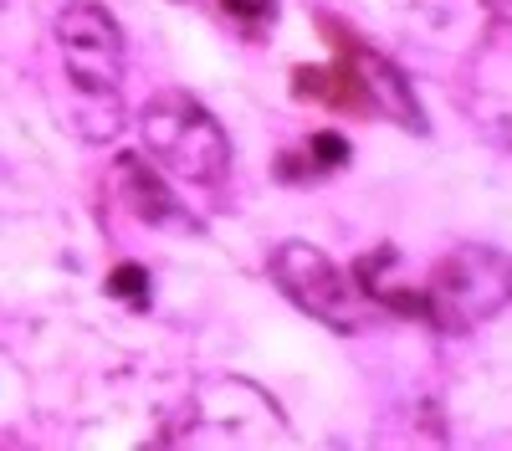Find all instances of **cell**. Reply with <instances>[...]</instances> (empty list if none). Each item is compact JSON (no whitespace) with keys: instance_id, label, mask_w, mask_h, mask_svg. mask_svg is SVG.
Returning <instances> with one entry per match:
<instances>
[{"instance_id":"obj_5","label":"cell","mask_w":512,"mask_h":451,"mask_svg":"<svg viewBox=\"0 0 512 451\" xmlns=\"http://www.w3.org/2000/svg\"><path fill=\"white\" fill-rule=\"evenodd\" d=\"M292 88L308 103H328V108H344V113H379L364 72L354 67V57H344L338 67H297Z\"/></svg>"},{"instance_id":"obj_6","label":"cell","mask_w":512,"mask_h":451,"mask_svg":"<svg viewBox=\"0 0 512 451\" xmlns=\"http://www.w3.org/2000/svg\"><path fill=\"white\" fill-rule=\"evenodd\" d=\"M344 57H354V67L364 72L369 82V93H374V108L379 113H390V118H405L410 129H420V108L410 103V88H405V77L390 67V62H379L374 52H364L359 41H344Z\"/></svg>"},{"instance_id":"obj_1","label":"cell","mask_w":512,"mask_h":451,"mask_svg":"<svg viewBox=\"0 0 512 451\" xmlns=\"http://www.w3.org/2000/svg\"><path fill=\"white\" fill-rule=\"evenodd\" d=\"M144 139L164 170H175L180 180H195V185H216L231 164L226 129L180 88L159 93L144 108Z\"/></svg>"},{"instance_id":"obj_7","label":"cell","mask_w":512,"mask_h":451,"mask_svg":"<svg viewBox=\"0 0 512 451\" xmlns=\"http://www.w3.org/2000/svg\"><path fill=\"white\" fill-rule=\"evenodd\" d=\"M118 180H123L128 205L139 211V221H149V226H185L175 195H169V190H164V180H159L154 170H144V164H139L134 154L118 159Z\"/></svg>"},{"instance_id":"obj_4","label":"cell","mask_w":512,"mask_h":451,"mask_svg":"<svg viewBox=\"0 0 512 451\" xmlns=\"http://www.w3.org/2000/svg\"><path fill=\"white\" fill-rule=\"evenodd\" d=\"M57 41H62V62L72 72L77 88H88L98 98H118L123 82V31L113 16L93 0H77L57 16Z\"/></svg>"},{"instance_id":"obj_9","label":"cell","mask_w":512,"mask_h":451,"mask_svg":"<svg viewBox=\"0 0 512 451\" xmlns=\"http://www.w3.org/2000/svg\"><path fill=\"white\" fill-rule=\"evenodd\" d=\"M108 293H113V298H123L128 308H144V303H149V272H144V267H134V262L113 267V272H108Z\"/></svg>"},{"instance_id":"obj_10","label":"cell","mask_w":512,"mask_h":451,"mask_svg":"<svg viewBox=\"0 0 512 451\" xmlns=\"http://www.w3.org/2000/svg\"><path fill=\"white\" fill-rule=\"evenodd\" d=\"M221 6H226V16H231V21L256 26V21H267V16L277 11V0H221Z\"/></svg>"},{"instance_id":"obj_3","label":"cell","mask_w":512,"mask_h":451,"mask_svg":"<svg viewBox=\"0 0 512 451\" xmlns=\"http://www.w3.org/2000/svg\"><path fill=\"white\" fill-rule=\"evenodd\" d=\"M272 277L287 287V298L303 308V313H313V318H323L328 328H338V334H349V328H359V293H364V282L354 277H344L338 272L318 246H308V241H287L282 252L272 257Z\"/></svg>"},{"instance_id":"obj_2","label":"cell","mask_w":512,"mask_h":451,"mask_svg":"<svg viewBox=\"0 0 512 451\" xmlns=\"http://www.w3.org/2000/svg\"><path fill=\"white\" fill-rule=\"evenodd\" d=\"M512 293V262L497 252H477V246H461V252L436 267V282L425 293V318H436L446 328H466L477 318H492Z\"/></svg>"},{"instance_id":"obj_8","label":"cell","mask_w":512,"mask_h":451,"mask_svg":"<svg viewBox=\"0 0 512 451\" xmlns=\"http://www.w3.org/2000/svg\"><path fill=\"white\" fill-rule=\"evenodd\" d=\"M303 164H308V175H333V170H344V164H349V144L338 134H318L303 149Z\"/></svg>"}]
</instances>
